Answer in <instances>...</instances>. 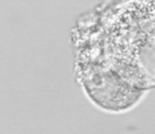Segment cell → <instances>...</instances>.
Listing matches in <instances>:
<instances>
[{
	"label": "cell",
	"mask_w": 155,
	"mask_h": 134,
	"mask_svg": "<svg viewBox=\"0 0 155 134\" xmlns=\"http://www.w3.org/2000/svg\"><path fill=\"white\" fill-rule=\"evenodd\" d=\"M141 5L122 36L121 72L137 86H151L155 85V0H142Z\"/></svg>",
	"instance_id": "1"
}]
</instances>
